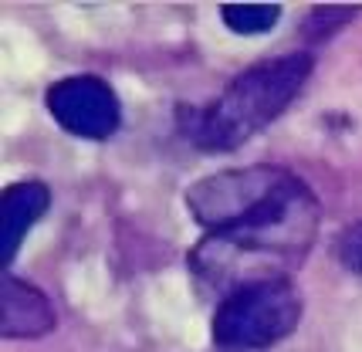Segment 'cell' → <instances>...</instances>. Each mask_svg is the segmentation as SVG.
Wrapping results in <instances>:
<instances>
[{"instance_id":"cell-6","label":"cell","mask_w":362,"mask_h":352,"mask_svg":"<svg viewBox=\"0 0 362 352\" xmlns=\"http://www.w3.org/2000/svg\"><path fill=\"white\" fill-rule=\"evenodd\" d=\"M47 207H51V193L37 180H21V183H11L4 190V221H0V257H4V264H11L17 257L28 230L45 217Z\"/></svg>"},{"instance_id":"cell-5","label":"cell","mask_w":362,"mask_h":352,"mask_svg":"<svg viewBox=\"0 0 362 352\" xmlns=\"http://www.w3.org/2000/svg\"><path fill=\"white\" fill-rule=\"evenodd\" d=\"M58 325V315L41 288L4 274V302H0V332L4 339H41Z\"/></svg>"},{"instance_id":"cell-2","label":"cell","mask_w":362,"mask_h":352,"mask_svg":"<svg viewBox=\"0 0 362 352\" xmlns=\"http://www.w3.org/2000/svg\"><path fill=\"white\" fill-rule=\"evenodd\" d=\"M308 75H312L308 51L264 58V61L244 68L240 75H234L214 102L197 105V109H183L180 129L204 153L240 149L298 98Z\"/></svg>"},{"instance_id":"cell-1","label":"cell","mask_w":362,"mask_h":352,"mask_svg":"<svg viewBox=\"0 0 362 352\" xmlns=\"http://www.w3.org/2000/svg\"><path fill=\"white\" fill-rule=\"evenodd\" d=\"M187 210L206 230L189 251V271L204 291H230L264 278H288L318 234L312 187L284 166H240L197 180L187 190Z\"/></svg>"},{"instance_id":"cell-3","label":"cell","mask_w":362,"mask_h":352,"mask_svg":"<svg viewBox=\"0 0 362 352\" xmlns=\"http://www.w3.org/2000/svg\"><path fill=\"white\" fill-rule=\"evenodd\" d=\"M305 298L291 278H264L221 298L214 312V346L221 352H257L295 332Z\"/></svg>"},{"instance_id":"cell-4","label":"cell","mask_w":362,"mask_h":352,"mask_svg":"<svg viewBox=\"0 0 362 352\" xmlns=\"http://www.w3.org/2000/svg\"><path fill=\"white\" fill-rule=\"evenodd\" d=\"M45 105L64 132L78 139H92V143L109 139L122 122L119 95L112 92L109 81L95 78V75H68V78L54 81L47 88Z\"/></svg>"},{"instance_id":"cell-8","label":"cell","mask_w":362,"mask_h":352,"mask_svg":"<svg viewBox=\"0 0 362 352\" xmlns=\"http://www.w3.org/2000/svg\"><path fill=\"white\" fill-rule=\"evenodd\" d=\"M335 254L342 261V268L352 274H362V221L349 224L339 240H335Z\"/></svg>"},{"instance_id":"cell-7","label":"cell","mask_w":362,"mask_h":352,"mask_svg":"<svg viewBox=\"0 0 362 352\" xmlns=\"http://www.w3.org/2000/svg\"><path fill=\"white\" fill-rule=\"evenodd\" d=\"M221 17L234 34H264L281 20V7L278 4H227Z\"/></svg>"}]
</instances>
